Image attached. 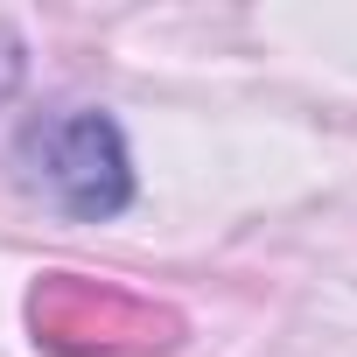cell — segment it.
<instances>
[{
  "instance_id": "cell-1",
  "label": "cell",
  "mask_w": 357,
  "mask_h": 357,
  "mask_svg": "<svg viewBox=\"0 0 357 357\" xmlns=\"http://www.w3.org/2000/svg\"><path fill=\"white\" fill-rule=\"evenodd\" d=\"M15 183L77 218V225H105L133 204V161H126V133L91 112V105H70V112H50L36 126H22L15 140Z\"/></svg>"
},
{
  "instance_id": "cell-2",
  "label": "cell",
  "mask_w": 357,
  "mask_h": 357,
  "mask_svg": "<svg viewBox=\"0 0 357 357\" xmlns=\"http://www.w3.org/2000/svg\"><path fill=\"white\" fill-rule=\"evenodd\" d=\"M22 70H29V50H22V36H15V29H0V105H8V98L22 91Z\"/></svg>"
}]
</instances>
